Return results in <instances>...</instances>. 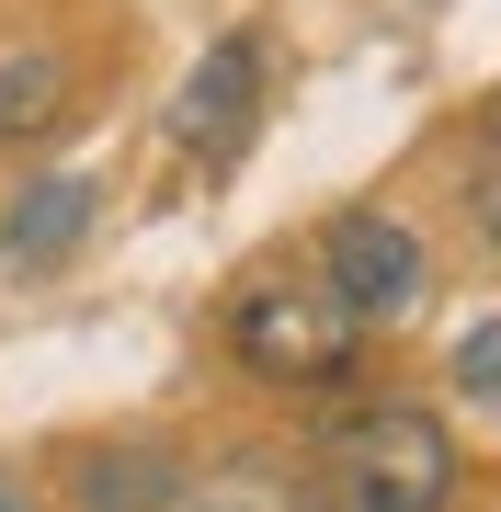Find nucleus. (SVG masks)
I'll use <instances>...</instances> for the list:
<instances>
[{"instance_id": "nucleus-4", "label": "nucleus", "mask_w": 501, "mask_h": 512, "mask_svg": "<svg viewBox=\"0 0 501 512\" xmlns=\"http://www.w3.org/2000/svg\"><path fill=\"white\" fill-rule=\"evenodd\" d=\"M251 114H262V35H217L183 69V92H171V148L228 160V148L251 137Z\"/></svg>"}, {"instance_id": "nucleus-9", "label": "nucleus", "mask_w": 501, "mask_h": 512, "mask_svg": "<svg viewBox=\"0 0 501 512\" xmlns=\"http://www.w3.org/2000/svg\"><path fill=\"white\" fill-rule=\"evenodd\" d=\"M467 205H479V217H490V239H501V137L479 148V171H467Z\"/></svg>"}, {"instance_id": "nucleus-5", "label": "nucleus", "mask_w": 501, "mask_h": 512, "mask_svg": "<svg viewBox=\"0 0 501 512\" xmlns=\"http://www.w3.org/2000/svg\"><path fill=\"white\" fill-rule=\"evenodd\" d=\"M92 228V171H35L0 217V251L12 262H69V239Z\"/></svg>"}, {"instance_id": "nucleus-8", "label": "nucleus", "mask_w": 501, "mask_h": 512, "mask_svg": "<svg viewBox=\"0 0 501 512\" xmlns=\"http://www.w3.org/2000/svg\"><path fill=\"white\" fill-rule=\"evenodd\" d=\"M456 387H467V399H501V319H479L456 342Z\"/></svg>"}, {"instance_id": "nucleus-10", "label": "nucleus", "mask_w": 501, "mask_h": 512, "mask_svg": "<svg viewBox=\"0 0 501 512\" xmlns=\"http://www.w3.org/2000/svg\"><path fill=\"white\" fill-rule=\"evenodd\" d=\"M0 512H35V501H23V490H0Z\"/></svg>"}, {"instance_id": "nucleus-2", "label": "nucleus", "mask_w": 501, "mask_h": 512, "mask_svg": "<svg viewBox=\"0 0 501 512\" xmlns=\"http://www.w3.org/2000/svg\"><path fill=\"white\" fill-rule=\"evenodd\" d=\"M353 342H365V330L342 319V296L319 274H262L240 308H228V353H240L251 376H274V387H331L353 365Z\"/></svg>"}, {"instance_id": "nucleus-6", "label": "nucleus", "mask_w": 501, "mask_h": 512, "mask_svg": "<svg viewBox=\"0 0 501 512\" xmlns=\"http://www.w3.org/2000/svg\"><path fill=\"white\" fill-rule=\"evenodd\" d=\"M57 114H69V69L57 57H0V148L46 137Z\"/></svg>"}, {"instance_id": "nucleus-7", "label": "nucleus", "mask_w": 501, "mask_h": 512, "mask_svg": "<svg viewBox=\"0 0 501 512\" xmlns=\"http://www.w3.org/2000/svg\"><path fill=\"white\" fill-rule=\"evenodd\" d=\"M171 456H149V444H137V456H92L80 467V512H160L171 501Z\"/></svg>"}, {"instance_id": "nucleus-1", "label": "nucleus", "mask_w": 501, "mask_h": 512, "mask_svg": "<svg viewBox=\"0 0 501 512\" xmlns=\"http://www.w3.org/2000/svg\"><path fill=\"white\" fill-rule=\"evenodd\" d=\"M331 490H342V512H445V490H456L445 421L410 410V399L353 410L342 433H331Z\"/></svg>"}, {"instance_id": "nucleus-3", "label": "nucleus", "mask_w": 501, "mask_h": 512, "mask_svg": "<svg viewBox=\"0 0 501 512\" xmlns=\"http://www.w3.org/2000/svg\"><path fill=\"white\" fill-rule=\"evenodd\" d=\"M319 285L342 296L353 330L410 319V308H422V239H410L388 205H342V217L319 228Z\"/></svg>"}]
</instances>
